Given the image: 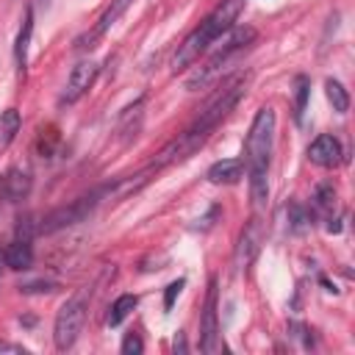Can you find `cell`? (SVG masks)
<instances>
[{
    "label": "cell",
    "mask_w": 355,
    "mask_h": 355,
    "mask_svg": "<svg viewBox=\"0 0 355 355\" xmlns=\"http://www.w3.org/2000/svg\"><path fill=\"white\" fill-rule=\"evenodd\" d=\"M294 86H297V92H294V119L300 122L302 114H305V103H308V94H311V83H308L305 75H297Z\"/></svg>",
    "instance_id": "19"
},
{
    "label": "cell",
    "mask_w": 355,
    "mask_h": 355,
    "mask_svg": "<svg viewBox=\"0 0 355 355\" xmlns=\"http://www.w3.org/2000/svg\"><path fill=\"white\" fill-rule=\"evenodd\" d=\"M333 202H336V189H333L330 183L319 186V189H316V197H313V205H316L319 211H330Z\"/></svg>",
    "instance_id": "20"
},
{
    "label": "cell",
    "mask_w": 355,
    "mask_h": 355,
    "mask_svg": "<svg viewBox=\"0 0 355 355\" xmlns=\"http://www.w3.org/2000/svg\"><path fill=\"white\" fill-rule=\"evenodd\" d=\"M31 175L25 169H8L6 178H3V194L8 200H22L31 194Z\"/></svg>",
    "instance_id": "15"
},
{
    "label": "cell",
    "mask_w": 355,
    "mask_h": 355,
    "mask_svg": "<svg viewBox=\"0 0 355 355\" xmlns=\"http://www.w3.org/2000/svg\"><path fill=\"white\" fill-rule=\"evenodd\" d=\"M244 78H233V80H227L225 83V89H219L216 94H214V100L200 111V116L186 128L191 136H197L200 141H205L208 139V133L233 111V105L239 103V97L244 94Z\"/></svg>",
    "instance_id": "3"
},
{
    "label": "cell",
    "mask_w": 355,
    "mask_h": 355,
    "mask_svg": "<svg viewBox=\"0 0 355 355\" xmlns=\"http://www.w3.org/2000/svg\"><path fill=\"white\" fill-rule=\"evenodd\" d=\"M244 172V158H222L208 169L211 183H239Z\"/></svg>",
    "instance_id": "13"
},
{
    "label": "cell",
    "mask_w": 355,
    "mask_h": 355,
    "mask_svg": "<svg viewBox=\"0 0 355 355\" xmlns=\"http://www.w3.org/2000/svg\"><path fill=\"white\" fill-rule=\"evenodd\" d=\"M141 349H144V344H141L139 333H128L125 341H122V352H125V355H139Z\"/></svg>",
    "instance_id": "21"
},
{
    "label": "cell",
    "mask_w": 355,
    "mask_h": 355,
    "mask_svg": "<svg viewBox=\"0 0 355 355\" xmlns=\"http://www.w3.org/2000/svg\"><path fill=\"white\" fill-rule=\"evenodd\" d=\"M136 294H122V297H116L114 302H111V311H108V327H116V324H122L125 322V316L136 308Z\"/></svg>",
    "instance_id": "17"
},
{
    "label": "cell",
    "mask_w": 355,
    "mask_h": 355,
    "mask_svg": "<svg viewBox=\"0 0 355 355\" xmlns=\"http://www.w3.org/2000/svg\"><path fill=\"white\" fill-rule=\"evenodd\" d=\"M241 6L244 0H222L175 50V58H172V67L175 69H186L189 64H194L200 58V53H205L222 33H227L233 28V22L239 19L241 14Z\"/></svg>",
    "instance_id": "2"
},
{
    "label": "cell",
    "mask_w": 355,
    "mask_h": 355,
    "mask_svg": "<svg viewBox=\"0 0 355 355\" xmlns=\"http://www.w3.org/2000/svg\"><path fill=\"white\" fill-rule=\"evenodd\" d=\"M341 155H344V153H341V141H338L333 133L316 136V139L311 141V147H308V161L316 164V166H324V169L341 164Z\"/></svg>",
    "instance_id": "10"
},
{
    "label": "cell",
    "mask_w": 355,
    "mask_h": 355,
    "mask_svg": "<svg viewBox=\"0 0 355 355\" xmlns=\"http://www.w3.org/2000/svg\"><path fill=\"white\" fill-rule=\"evenodd\" d=\"M3 263H6L8 269H17V272L28 269V266L33 263V247H31V241H28V239L11 241V244L6 247V252H3Z\"/></svg>",
    "instance_id": "12"
},
{
    "label": "cell",
    "mask_w": 355,
    "mask_h": 355,
    "mask_svg": "<svg viewBox=\"0 0 355 355\" xmlns=\"http://www.w3.org/2000/svg\"><path fill=\"white\" fill-rule=\"evenodd\" d=\"M0 197H6V194H3V180H0Z\"/></svg>",
    "instance_id": "25"
},
{
    "label": "cell",
    "mask_w": 355,
    "mask_h": 355,
    "mask_svg": "<svg viewBox=\"0 0 355 355\" xmlns=\"http://www.w3.org/2000/svg\"><path fill=\"white\" fill-rule=\"evenodd\" d=\"M324 92H327V100H330L333 111L347 114V108H349V94H347V89H344L338 80L327 78V80H324Z\"/></svg>",
    "instance_id": "18"
},
{
    "label": "cell",
    "mask_w": 355,
    "mask_h": 355,
    "mask_svg": "<svg viewBox=\"0 0 355 355\" xmlns=\"http://www.w3.org/2000/svg\"><path fill=\"white\" fill-rule=\"evenodd\" d=\"M103 197H108V186L94 189L92 194L78 197L75 202L61 205V208H55V211L44 214L36 225H31V230H33V233H55V230H64V227H69V225H75V222H83V219L94 211V205H97Z\"/></svg>",
    "instance_id": "5"
},
{
    "label": "cell",
    "mask_w": 355,
    "mask_h": 355,
    "mask_svg": "<svg viewBox=\"0 0 355 355\" xmlns=\"http://www.w3.org/2000/svg\"><path fill=\"white\" fill-rule=\"evenodd\" d=\"M261 244H263V225H261V219H250L244 225V230L239 236V244H236V252H233L236 272H247L250 269V263L261 252Z\"/></svg>",
    "instance_id": "8"
},
{
    "label": "cell",
    "mask_w": 355,
    "mask_h": 355,
    "mask_svg": "<svg viewBox=\"0 0 355 355\" xmlns=\"http://www.w3.org/2000/svg\"><path fill=\"white\" fill-rule=\"evenodd\" d=\"M255 39V31L250 28V25H244V28H230L227 31V39H225V44L186 80V89H197V86H205L208 80H214L216 75H219V69H222V64H227L239 50H244L250 42Z\"/></svg>",
    "instance_id": "4"
},
{
    "label": "cell",
    "mask_w": 355,
    "mask_h": 355,
    "mask_svg": "<svg viewBox=\"0 0 355 355\" xmlns=\"http://www.w3.org/2000/svg\"><path fill=\"white\" fill-rule=\"evenodd\" d=\"M130 3H133V0H111V6H108V8H105V14L97 19V25H94L83 39H78V47H83V50H86V47H94V42H97V39H100V36H103L114 22H116V19L128 11V6H130Z\"/></svg>",
    "instance_id": "11"
},
{
    "label": "cell",
    "mask_w": 355,
    "mask_h": 355,
    "mask_svg": "<svg viewBox=\"0 0 355 355\" xmlns=\"http://www.w3.org/2000/svg\"><path fill=\"white\" fill-rule=\"evenodd\" d=\"M19 125H22V119H19L17 108H6L0 114V153L14 141V136L19 133Z\"/></svg>",
    "instance_id": "16"
},
{
    "label": "cell",
    "mask_w": 355,
    "mask_h": 355,
    "mask_svg": "<svg viewBox=\"0 0 355 355\" xmlns=\"http://www.w3.org/2000/svg\"><path fill=\"white\" fill-rule=\"evenodd\" d=\"M272 141H275V111L261 108L250 125L247 144H244V169L250 175V191L255 205H263L269 197V158H272Z\"/></svg>",
    "instance_id": "1"
},
{
    "label": "cell",
    "mask_w": 355,
    "mask_h": 355,
    "mask_svg": "<svg viewBox=\"0 0 355 355\" xmlns=\"http://www.w3.org/2000/svg\"><path fill=\"white\" fill-rule=\"evenodd\" d=\"M183 286H186V280H183V277L166 286V294H164V308H166V311H169V308L175 305V297H178V294L183 291Z\"/></svg>",
    "instance_id": "22"
},
{
    "label": "cell",
    "mask_w": 355,
    "mask_h": 355,
    "mask_svg": "<svg viewBox=\"0 0 355 355\" xmlns=\"http://www.w3.org/2000/svg\"><path fill=\"white\" fill-rule=\"evenodd\" d=\"M31 33H33V11L28 8L22 17V28L17 33V44H14V58H17V69L19 75H25L28 67V44H31Z\"/></svg>",
    "instance_id": "14"
},
{
    "label": "cell",
    "mask_w": 355,
    "mask_h": 355,
    "mask_svg": "<svg viewBox=\"0 0 355 355\" xmlns=\"http://www.w3.org/2000/svg\"><path fill=\"white\" fill-rule=\"evenodd\" d=\"M97 72H100V64L97 61H78L67 78V86H64V94H61V103L64 105H72L78 103L97 80Z\"/></svg>",
    "instance_id": "9"
},
{
    "label": "cell",
    "mask_w": 355,
    "mask_h": 355,
    "mask_svg": "<svg viewBox=\"0 0 355 355\" xmlns=\"http://www.w3.org/2000/svg\"><path fill=\"white\" fill-rule=\"evenodd\" d=\"M0 352H14V355H28V349L22 344H11V341H0Z\"/></svg>",
    "instance_id": "23"
},
{
    "label": "cell",
    "mask_w": 355,
    "mask_h": 355,
    "mask_svg": "<svg viewBox=\"0 0 355 355\" xmlns=\"http://www.w3.org/2000/svg\"><path fill=\"white\" fill-rule=\"evenodd\" d=\"M200 349L202 352H219V319H216V280L208 283V297L202 305V322H200Z\"/></svg>",
    "instance_id": "7"
},
{
    "label": "cell",
    "mask_w": 355,
    "mask_h": 355,
    "mask_svg": "<svg viewBox=\"0 0 355 355\" xmlns=\"http://www.w3.org/2000/svg\"><path fill=\"white\" fill-rule=\"evenodd\" d=\"M86 297H89V288L78 291L75 297H69L58 313H55V324H53V341L55 347L64 352L69 349L75 341H78V333L83 327V319H86Z\"/></svg>",
    "instance_id": "6"
},
{
    "label": "cell",
    "mask_w": 355,
    "mask_h": 355,
    "mask_svg": "<svg viewBox=\"0 0 355 355\" xmlns=\"http://www.w3.org/2000/svg\"><path fill=\"white\" fill-rule=\"evenodd\" d=\"M50 3H53V0H36V6H39V8H44V11L50 8Z\"/></svg>",
    "instance_id": "24"
}]
</instances>
